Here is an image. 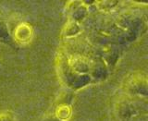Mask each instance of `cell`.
Returning a JSON list of instances; mask_svg holds the SVG:
<instances>
[{"label": "cell", "instance_id": "obj_1", "mask_svg": "<svg viewBox=\"0 0 148 121\" xmlns=\"http://www.w3.org/2000/svg\"><path fill=\"white\" fill-rule=\"evenodd\" d=\"M64 110H62L61 108H59L58 110V116L59 118H61V116L64 114V118L65 119H68V118L69 117V114H71V110H69V108L68 107V106H63Z\"/></svg>", "mask_w": 148, "mask_h": 121}]
</instances>
